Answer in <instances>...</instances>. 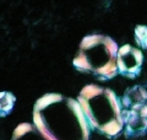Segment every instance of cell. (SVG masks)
I'll list each match as a JSON object with an SVG mask.
<instances>
[{
    "label": "cell",
    "instance_id": "6da1fadb",
    "mask_svg": "<svg viewBox=\"0 0 147 140\" xmlns=\"http://www.w3.org/2000/svg\"><path fill=\"white\" fill-rule=\"evenodd\" d=\"M33 122L52 140H88L91 125L77 100L45 93L33 107Z\"/></svg>",
    "mask_w": 147,
    "mask_h": 140
},
{
    "label": "cell",
    "instance_id": "9c48e42d",
    "mask_svg": "<svg viewBox=\"0 0 147 140\" xmlns=\"http://www.w3.org/2000/svg\"><path fill=\"white\" fill-rule=\"evenodd\" d=\"M135 41L140 48L147 49V26L139 25L135 29Z\"/></svg>",
    "mask_w": 147,
    "mask_h": 140
},
{
    "label": "cell",
    "instance_id": "3957f363",
    "mask_svg": "<svg viewBox=\"0 0 147 140\" xmlns=\"http://www.w3.org/2000/svg\"><path fill=\"white\" fill-rule=\"evenodd\" d=\"M118 50L117 43L108 36H86L72 59V65L79 71L91 74L99 80H109L119 74Z\"/></svg>",
    "mask_w": 147,
    "mask_h": 140
},
{
    "label": "cell",
    "instance_id": "8992f818",
    "mask_svg": "<svg viewBox=\"0 0 147 140\" xmlns=\"http://www.w3.org/2000/svg\"><path fill=\"white\" fill-rule=\"evenodd\" d=\"M147 102V90L144 86H134L127 88L124 93L121 107L124 111L136 112L139 113L140 109L146 105Z\"/></svg>",
    "mask_w": 147,
    "mask_h": 140
},
{
    "label": "cell",
    "instance_id": "5b68a950",
    "mask_svg": "<svg viewBox=\"0 0 147 140\" xmlns=\"http://www.w3.org/2000/svg\"><path fill=\"white\" fill-rule=\"evenodd\" d=\"M124 135L127 138H137L147 133V118H144L136 112L123 109Z\"/></svg>",
    "mask_w": 147,
    "mask_h": 140
},
{
    "label": "cell",
    "instance_id": "7a4b0ae2",
    "mask_svg": "<svg viewBox=\"0 0 147 140\" xmlns=\"http://www.w3.org/2000/svg\"><path fill=\"white\" fill-rule=\"evenodd\" d=\"M77 101L92 129L108 138H115L123 132V107L110 88L87 85L79 93Z\"/></svg>",
    "mask_w": 147,
    "mask_h": 140
},
{
    "label": "cell",
    "instance_id": "ba28073f",
    "mask_svg": "<svg viewBox=\"0 0 147 140\" xmlns=\"http://www.w3.org/2000/svg\"><path fill=\"white\" fill-rule=\"evenodd\" d=\"M15 103V96L11 92L3 91L0 93V111H1V117H5L11 112Z\"/></svg>",
    "mask_w": 147,
    "mask_h": 140
},
{
    "label": "cell",
    "instance_id": "52a82bcc",
    "mask_svg": "<svg viewBox=\"0 0 147 140\" xmlns=\"http://www.w3.org/2000/svg\"><path fill=\"white\" fill-rule=\"evenodd\" d=\"M11 140H52L31 123H21L15 128Z\"/></svg>",
    "mask_w": 147,
    "mask_h": 140
},
{
    "label": "cell",
    "instance_id": "277c9868",
    "mask_svg": "<svg viewBox=\"0 0 147 140\" xmlns=\"http://www.w3.org/2000/svg\"><path fill=\"white\" fill-rule=\"evenodd\" d=\"M144 54L141 49L125 44L118 50V71L127 79H135L140 75Z\"/></svg>",
    "mask_w": 147,
    "mask_h": 140
},
{
    "label": "cell",
    "instance_id": "30bf717a",
    "mask_svg": "<svg viewBox=\"0 0 147 140\" xmlns=\"http://www.w3.org/2000/svg\"><path fill=\"white\" fill-rule=\"evenodd\" d=\"M139 114L140 116H142L144 118H147V102H146V105L142 107V108L140 109V112H139Z\"/></svg>",
    "mask_w": 147,
    "mask_h": 140
}]
</instances>
